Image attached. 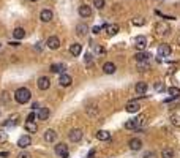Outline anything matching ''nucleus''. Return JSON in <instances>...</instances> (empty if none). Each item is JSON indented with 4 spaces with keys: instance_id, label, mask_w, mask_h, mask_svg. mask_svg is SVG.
<instances>
[{
    "instance_id": "nucleus-1",
    "label": "nucleus",
    "mask_w": 180,
    "mask_h": 158,
    "mask_svg": "<svg viewBox=\"0 0 180 158\" xmlns=\"http://www.w3.org/2000/svg\"><path fill=\"white\" fill-rule=\"evenodd\" d=\"M30 96H32L30 90L25 89V87H21V89H17V90L14 92V100H16L19 104H25V103L30 100Z\"/></svg>"
},
{
    "instance_id": "nucleus-2",
    "label": "nucleus",
    "mask_w": 180,
    "mask_h": 158,
    "mask_svg": "<svg viewBox=\"0 0 180 158\" xmlns=\"http://www.w3.org/2000/svg\"><path fill=\"white\" fill-rule=\"evenodd\" d=\"M82 136H84L82 130H79V128H74V130H71V131H70L68 139H70L71 142H79V141L82 139Z\"/></svg>"
},
{
    "instance_id": "nucleus-3",
    "label": "nucleus",
    "mask_w": 180,
    "mask_h": 158,
    "mask_svg": "<svg viewBox=\"0 0 180 158\" xmlns=\"http://www.w3.org/2000/svg\"><path fill=\"white\" fill-rule=\"evenodd\" d=\"M56 153H57L60 158H68V155H70V152H68V146L63 144V142L57 144V146H56Z\"/></svg>"
},
{
    "instance_id": "nucleus-4",
    "label": "nucleus",
    "mask_w": 180,
    "mask_h": 158,
    "mask_svg": "<svg viewBox=\"0 0 180 158\" xmlns=\"http://www.w3.org/2000/svg\"><path fill=\"white\" fill-rule=\"evenodd\" d=\"M134 47H136L138 51H145V47H147V38L142 37V35L136 37V40H134Z\"/></svg>"
},
{
    "instance_id": "nucleus-5",
    "label": "nucleus",
    "mask_w": 180,
    "mask_h": 158,
    "mask_svg": "<svg viewBox=\"0 0 180 158\" xmlns=\"http://www.w3.org/2000/svg\"><path fill=\"white\" fill-rule=\"evenodd\" d=\"M36 86H38V89H40V90H47V89H49V86H51L49 77H47V76H41V77H38Z\"/></svg>"
},
{
    "instance_id": "nucleus-6",
    "label": "nucleus",
    "mask_w": 180,
    "mask_h": 158,
    "mask_svg": "<svg viewBox=\"0 0 180 158\" xmlns=\"http://www.w3.org/2000/svg\"><path fill=\"white\" fill-rule=\"evenodd\" d=\"M30 144H32V138H30L29 135H24V136H21V138L17 139V146H19L21 149H27Z\"/></svg>"
},
{
    "instance_id": "nucleus-7",
    "label": "nucleus",
    "mask_w": 180,
    "mask_h": 158,
    "mask_svg": "<svg viewBox=\"0 0 180 158\" xmlns=\"http://www.w3.org/2000/svg\"><path fill=\"white\" fill-rule=\"evenodd\" d=\"M171 52H172V49L169 44H161L158 47V57H169Z\"/></svg>"
},
{
    "instance_id": "nucleus-8",
    "label": "nucleus",
    "mask_w": 180,
    "mask_h": 158,
    "mask_svg": "<svg viewBox=\"0 0 180 158\" xmlns=\"http://www.w3.org/2000/svg\"><path fill=\"white\" fill-rule=\"evenodd\" d=\"M59 84H60L62 87H70V86L73 84V79H71L70 74L62 73V76H60V79H59Z\"/></svg>"
},
{
    "instance_id": "nucleus-9",
    "label": "nucleus",
    "mask_w": 180,
    "mask_h": 158,
    "mask_svg": "<svg viewBox=\"0 0 180 158\" xmlns=\"http://www.w3.org/2000/svg\"><path fill=\"white\" fill-rule=\"evenodd\" d=\"M46 44H47L49 49H59L60 47V40L57 37H49L47 41H46Z\"/></svg>"
},
{
    "instance_id": "nucleus-10",
    "label": "nucleus",
    "mask_w": 180,
    "mask_h": 158,
    "mask_svg": "<svg viewBox=\"0 0 180 158\" xmlns=\"http://www.w3.org/2000/svg\"><path fill=\"white\" fill-rule=\"evenodd\" d=\"M128 146H130V149H131V150L138 152V150H141V149H142V141H141V139H138V138H133V139H130Z\"/></svg>"
},
{
    "instance_id": "nucleus-11",
    "label": "nucleus",
    "mask_w": 180,
    "mask_h": 158,
    "mask_svg": "<svg viewBox=\"0 0 180 158\" xmlns=\"http://www.w3.org/2000/svg\"><path fill=\"white\" fill-rule=\"evenodd\" d=\"M95 138L100 139V141H109L111 139V133H109V131H106V130H100V131H96V133H95Z\"/></svg>"
},
{
    "instance_id": "nucleus-12",
    "label": "nucleus",
    "mask_w": 180,
    "mask_h": 158,
    "mask_svg": "<svg viewBox=\"0 0 180 158\" xmlns=\"http://www.w3.org/2000/svg\"><path fill=\"white\" fill-rule=\"evenodd\" d=\"M78 13H79L81 17H89V16H92V8L89 5H81L78 8Z\"/></svg>"
},
{
    "instance_id": "nucleus-13",
    "label": "nucleus",
    "mask_w": 180,
    "mask_h": 158,
    "mask_svg": "<svg viewBox=\"0 0 180 158\" xmlns=\"http://www.w3.org/2000/svg\"><path fill=\"white\" fill-rule=\"evenodd\" d=\"M105 29H106L108 37H114V35H117V32H119V25H117V24H106Z\"/></svg>"
},
{
    "instance_id": "nucleus-14",
    "label": "nucleus",
    "mask_w": 180,
    "mask_h": 158,
    "mask_svg": "<svg viewBox=\"0 0 180 158\" xmlns=\"http://www.w3.org/2000/svg\"><path fill=\"white\" fill-rule=\"evenodd\" d=\"M70 52H71V56H74V57L81 56V52H82V44H79V43L71 44V46H70Z\"/></svg>"
},
{
    "instance_id": "nucleus-15",
    "label": "nucleus",
    "mask_w": 180,
    "mask_h": 158,
    "mask_svg": "<svg viewBox=\"0 0 180 158\" xmlns=\"http://www.w3.org/2000/svg\"><path fill=\"white\" fill-rule=\"evenodd\" d=\"M125 109H126V112H138L141 109V106H139L138 101H130V103H126Z\"/></svg>"
},
{
    "instance_id": "nucleus-16",
    "label": "nucleus",
    "mask_w": 180,
    "mask_h": 158,
    "mask_svg": "<svg viewBox=\"0 0 180 158\" xmlns=\"http://www.w3.org/2000/svg\"><path fill=\"white\" fill-rule=\"evenodd\" d=\"M57 139V133L54 130H47V131H44V141L46 142H54Z\"/></svg>"
},
{
    "instance_id": "nucleus-17",
    "label": "nucleus",
    "mask_w": 180,
    "mask_h": 158,
    "mask_svg": "<svg viewBox=\"0 0 180 158\" xmlns=\"http://www.w3.org/2000/svg\"><path fill=\"white\" fill-rule=\"evenodd\" d=\"M134 59H136V62H148L150 54H148V52H145V51H139L138 54L134 56Z\"/></svg>"
},
{
    "instance_id": "nucleus-18",
    "label": "nucleus",
    "mask_w": 180,
    "mask_h": 158,
    "mask_svg": "<svg viewBox=\"0 0 180 158\" xmlns=\"http://www.w3.org/2000/svg\"><path fill=\"white\" fill-rule=\"evenodd\" d=\"M40 19L43 22H51V21H52V11H51V10H43L40 13Z\"/></svg>"
},
{
    "instance_id": "nucleus-19",
    "label": "nucleus",
    "mask_w": 180,
    "mask_h": 158,
    "mask_svg": "<svg viewBox=\"0 0 180 158\" xmlns=\"http://www.w3.org/2000/svg\"><path fill=\"white\" fill-rule=\"evenodd\" d=\"M115 65L112 63V62H106L105 65H103V71H105L106 74H114L115 73Z\"/></svg>"
},
{
    "instance_id": "nucleus-20",
    "label": "nucleus",
    "mask_w": 180,
    "mask_h": 158,
    "mask_svg": "<svg viewBox=\"0 0 180 158\" xmlns=\"http://www.w3.org/2000/svg\"><path fill=\"white\" fill-rule=\"evenodd\" d=\"M89 32V27H87V24H78V27H76V33H78L79 37H84L87 35Z\"/></svg>"
},
{
    "instance_id": "nucleus-21",
    "label": "nucleus",
    "mask_w": 180,
    "mask_h": 158,
    "mask_svg": "<svg viewBox=\"0 0 180 158\" xmlns=\"http://www.w3.org/2000/svg\"><path fill=\"white\" fill-rule=\"evenodd\" d=\"M147 89H148L147 82H138V84H136V87H134L136 93H139V95H144V93L147 92Z\"/></svg>"
},
{
    "instance_id": "nucleus-22",
    "label": "nucleus",
    "mask_w": 180,
    "mask_h": 158,
    "mask_svg": "<svg viewBox=\"0 0 180 158\" xmlns=\"http://www.w3.org/2000/svg\"><path fill=\"white\" fill-rule=\"evenodd\" d=\"M169 100L168 101H171V100H175V98H178L180 96V89L178 87H169Z\"/></svg>"
},
{
    "instance_id": "nucleus-23",
    "label": "nucleus",
    "mask_w": 180,
    "mask_h": 158,
    "mask_svg": "<svg viewBox=\"0 0 180 158\" xmlns=\"http://www.w3.org/2000/svg\"><path fill=\"white\" fill-rule=\"evenodd\" d=\"M66 70V67L63 65V63H54V65H51V71H52V73H63Z\"/></svg>"
},
{
    "instance_id": "nucleus-24",
    "label": "nucleus",
    "mask_w": 180,
    "mask_h": 158,
    "mask_svg": "<svg viewBox=\"0 0 180 158\" xmlns=\"http://www.w3.org/2000/svg\"><path fill=\"white\" fill-rule=\"evenodd\" d=\"M138 125H139L138 119H131V120H126V122H125V128H126V130H136Z\"/></svg>"
},
{
    "instance_id": "nucleus-25",
    "label": "nucleus",
    "mask_w": 180,
    "mask_h": 158,
    "mask_svg": "<svg viewBox=\"0 0 180 158\" xmlns=\"http://www.w3.org/2000/svg\"><path fill=\"white\" fill-rule=\"evenodd\" d=\"M25 130H27L29 131V133H36V131H38V125L35 123V122H25Z\"/></svg>"
},
{
    "instance_id": "nucleus-26",
    "label": "nucleus",
    "mask_w": 180,
    "mask_h": 158,
    "mask_svg": "<svg viewBox=\"0 0 180 158\" xmlns=\"http://www.w3.org/2000/svg\"><path fill=\"white\" fill-rule=\"evenodd\" d=\"M38 119H40V120H47V119H49V109H47V108H40V111H38Z\"/></svg>"
},
{
    "instance_id": "nucleus-27",
    "label": "nucleus",
    "mask_w": 180,
    "mask_h": 158,
    "mask_svg": "<svg viewBox=\"0 0 180 158\" xmlns=\"http://www.w3.org/2000/svg\"><path fill=\"white\" fill-rule=\"evenodd\" d=\"M13 37H14L16 40H22V38L25 37V30H24L22 27H17V29H14V32H13Z\"/></svg>"
},
{
    "instance_id": "nucleus-28",
    "label": "nucleus",
    "mask_w": 180,
    "mask_h": 158,
    "mask_svg": "<svg viewBox=\"0 0 180 158\" xmlns=\"http://www.w3.org/2000/svg\"><path fill=\"white\" fill-rule=\"evenodd\" d=\"M16 123H17V116H11L3 125H5V126H14Z\"/></svg>"
},
{
    "instance_id": "nucleus-29",
    "label": "nucleus",
    "mask_w": 180,
    "mask_h": 158,
    "mask_svg": "<svg viewBox=\"0 0 180 158\" xmlns=\"http://www.w3.org/2000/svg\"><path fill=\"white\" fill-rule=\"evenodd\" d=\"M131 24L136 25V27H141V25L145 24V19L144 17H134V19H131Z\"/></svg>"
},
{
    "instance_id": "nucleus-30",
    "label": "nucleus",
    "mask_w": 180,
    "mask_h": 158,
    "mask_svg": "<svg viewBox=\"0 0 180 158\" xmlns=\"http://www.w3.org/2000/svg\"><path fill=\"white\" fill-rule=\"evenodd\" d=\"M161 156L163 158H174V150L172 149H164L161 152Z\"/></svg>"
},
{
    "instance_id": "nucleus-31",
    "label": "nucleus",
    "mask_w": 180,
    "mask_h": 158,
    "mask_svg": "<svg viewBox=\"0 0 180 158\" xmlns=\"http://www.w3.org/2000/svg\"><path fill=\"white\" fill-rule=\"evenodd\" d=\"M171 123H172L174 126H177V128H180V116H177V114H174V116H171Z\"/></svg>"
},
{
    "instance_id": "nucleus-32",
    "label": "nucleus",
    "mask_w": 180,
    "mask_h": 158,
    "mask_svg": "<svg viewBox=\"0 0 180 158\" xmlns=\"http://www.w3.org/2000/svg\"><path fill=\"white\" fill-rule=\"evenodd\" d=\"M157 30H161L160 32L161 35H168L169 33V27H168V25H164V24H160L158 27H157Z\"/></svg>"
},
{
    "instance_id": "nucleus-33",
    "label": "nucleus",
    "mask_w": 180,
    "mask_h": 158,
    "mask_svg": "<svg viewBox=\"0 0 180 158\" xmlns=\"http://www.w3.org/2000/svg\"><path fill=\"white\" fill-rule=\"evenodd\" d=\"M150 67H148V62H138V70L139 71H147Z\"/></svg>"
},
{
    "instance_id": "nucleus-34",
    "label": "nucleus",
    "mask_w": 180,
    "mask_h": 158,
    "mask_svg": "<svg viewBox=\"0 0 180 158\" xmlns=\"http://www.w3.org/2000/svg\"><path fill=\"white\" fill-rule=\"evenodd\" d=\"M93 5H95V8L103 10V8H105V5H106V2H105V0H93Z\"/></svg>"
},
{
    "instance_id": "nucleus-35",
    "label": "nucleus",
    "mask_w": 180,
    "mask_h": 158,
    "mask_svg": "<svg viewBox=\"0 0 180 158\" xmlns=\"http://www.w3.org/2000/svg\"><path fill=\"white\" fill-rule=\"evenodd\" d=\"M7 139H8V135L5 133V131L0 130V142H7Z\"/></svg>"
},
{
    "instance_id": "nucleus-36",
    "label": "nucleus",
    "mask_w": 180,
    "mask_h": 158,
    "mask_svg": "<svg viewBox=\"0 0 180 158\" xmlns=\"http://www.w3.org/2000/svg\"><path fill=\"white\" fill-rule=\"evenodd\" d=\"M155 90H157V92H163V90H164V84H163V82H157V84H155Z\"/></svg>"
},
{
    "instance_id": "nucleus-37",
    "label": "nucleus",
    "mask_w": 180,
    "mask_h": 158,
    "mask_svg": "<svg viewBox=\"0 0 180 158\" xmlns=\"http://www.w3.org/2000/svg\"><path fill=\"white\" fill-rule=\"evenodd\" d=\"M96 54H105V47L103 46H95V49H93Z\"/></svg>"
},
{
    "instance_id": "nucleus-38",
    "label": "nucleus",
    "mask_w": 180,
    "mask_h": 158,
    "mask_svg": "<svg viewBox=\"0 0 180 158\" xmlns=\"http://www.w3.org/2000/svg\"><path fill=\"white\" fill-rule=\"evenodd\" d=\"M0 100H2L3 103H5V101H8V100H10V96H8V93H5V92H3V93H2V96H0Z\"/></svg>"
},
{
    "instance_id": "nucleus-39",
    "label": "nucleus",
    "mask_w": 180,
    "mask_h": 158,
    "mask_svg": "<svg viewBox=\"0 0 180 158\" xmlns=\"http://www.w3.org/2000/svg\"><path fill=\"white\" fill-rule=\"evenodd\" d=\"M27 120H29V122H33V120H35V114H33V112H30V114L27 116Z\"/></svg>"
},
{
    "instance_id": "nucleus-40",
    "label": "nucleus",
    "mask_w": 180,
    "mask_h": 158,
    "mask_svg": "<svg viewBox=\"0 0 180 158\" xmlns=\"http://www.w3.org/2000/svg\"><path fill=\"white\" fill-rule=\"evenodd\" d=\"M17 158H30V155L27 153V152H24V153H19V156Z\"/></svg>"
},
{
    "instance_id": "nucleus-41",
    "label": "nucleus",
    "mask_w": 180,
    "mask_h": 158,
    "mask_svg": "<svg viewBox=\"0 0 180 158\" xmlns=\"http://www.w3.org/2000/svg\"><path fill=\"white\" fill-rule=\"evenodd\" d=\"M92 32H93L95 35H96V33H100V27H98V25H96V27H93V29H92Z\"/></svg>"
},
{
    "instance_id": "nucleus-42",
    "label": "nucleus",
    "mask_w": 180,
    "mask_h": 158,
    "mask_svg": "<svg viewBox=\"0 0 180 158\" xmlns=\"http://www.w3.org/2000/svg\"><path fill=\"white\" fill-rule=\"evenodd\" d=\"M90 60H92V56L87 54V56H85V62H90Z\"/></svg>"
},
{
    "instance_id": "nucleus-43",
    "label": "nucleus",
    "mask_w": 180,
    "mask_h": 158,
    "mask_svg": "<svg viewBox=\"0 0 180 158\" xmlns=\"http://www.w3.org/2000/svg\"><path fill=\"white\" fill-rule=\"evenodd\" d=\"M0 156H8V152H0Z\"/></svg>"
},
{
    "instance_id": "nucleus-44",
    "label": "nucleus",
    "mask_w": 180,
    "mask_h": 158,
    "mask_svg": "<svg viewBox=\"0 0 180 158\" xmlns=\"http://www.w3.org/2000/svg\"><path fill=\"white\" fill-rule=\"evenodd\" d=\"M177 43H178V46H180V37H178V38H177Z\"/></svg>"
},
{
    "instance_id": "nucleus-45",
    "label": "nucleus",
    "mask_w": 180,
    "mask_h": 158,
    "mask_svg": "<svg viewBox=\"0 0 180 158\" xmlns=\"http://www.w3.org/2000/svg\"><path fill=\"white\" fill-rule=\"evenodd\" d=\"M30 2H36V0H30Z\"/></svg>"
}]
</instances>
